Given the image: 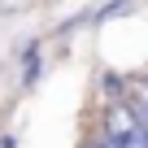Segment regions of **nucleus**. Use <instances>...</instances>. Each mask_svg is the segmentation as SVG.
Masks as SVG:
<instances>
[{"instance_id": "1", "label": "nucleus", "mask_w": 148, "mask_h": 148, "mask_svg": "<svg viewBox=\"0 0 148 148\" xmlns=\"http://www.w3.org/2000/svg\"><path fill=\"white\" fill-rule=\"evenodd\" d=\"M126 126H135V118H131L126 109H113V113H109V139H113V135H122Z\"/></svg>"}, {"instance_id": "2", "label": "nucleus", "mask_w": 148, "mask_h": 148, "mask_svg": "<svg viewBox=\"0 0 148 148\" xmlns=\"http://www.w3.org/2000/svg\"><path fill=\"white\" fill-rule=\"evenodd\" d=\"M35 74H39V48L31 44L26 48V83H35Z\"/></svg>"}]
</instances>
